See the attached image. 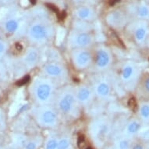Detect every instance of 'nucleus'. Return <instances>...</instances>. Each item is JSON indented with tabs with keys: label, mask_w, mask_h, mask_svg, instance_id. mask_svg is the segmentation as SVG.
I'll list each match as a JSON object with an SVG mask.
<instances>
[{
	"label": "nucleus",
	"mask_w": 149,
	"mask_h": 149,
	"mask_svg": "<svg viewBox=\"0 0 149 149\" xmlns=\"http://www.w3.org/2000/svg\"><path fill=\"white\" fill-rule=\"evenodd\" d=\"M31 93L37 104L50 105L55 98L56 85L50 78L38 77L32 84Z\"/></svg>",
	"instance_id": "f257e3e1"
},
{
	"label": "nucleus",
	"mask_w": 149,
	"mask_h": 149,
	"mask_svg": "<svg viewBox=\"0 0 149 149\" xmlns=\"http://www.w3.org/2000/svg\"><path fill=\"white\" fill-rule=\"evenodd\" d=\"M27 38L34 44H43L51 36V29L45 23L36 21L27 29Z\"/></svg>",
	"instance_id": "f03ea898"
},
{
	"label": "nucleus",
	"mask_w": 149,
	"mask_h": 149,
	"mask_svg": "<svg viewBox=\"0 0 149 149\" xmlns=\"http://www.w3.org/2000/svg\"><path fill=\"white\" fill-rule=\"evenodd\" d=\"M77 103L75 91L66 88L62 91L57 98V109L63 114L70 115L76 109Z\"/></svg>",
	"instance_id": "7ed1b4c3"
},
{
	"label": "nucleus",
	"mask_w": 149,
	"mask_h": 149,
	"mask_svg": "<svg viewBox=\"0 0 149 149\" xmlns=\"http://www.w3.org/2000/svg\"><path fill=\"white\" fill-rule=\"evenodd\" d=\"M34 116L38 124L44 127H53L58 123V114L50 105H40L34 111Z\"/></svg>",
	"instance_id": "20e7f679"
},
{
	"label": "nucleus",
	"mask_w": 149,
	"mask_h": 149,
	"mask_svg": "<svg viewBox=\"0 0 149 149\" xmlns=\"http://www.w3.org/2000/svg\"><path fill=\"white\" fill-rule=\"evenodd\" d=\"M111 131V124L105 118H98L91 125V133L93 139L98 144H103Z\"/></svg>",
	"instance_id": "39448f33"
},
{
	"label": "nucleus",
	"mask_w": 149,
	"mask_h": 149,
	"mask_svg": "<svg viewBox=\"0 0 149 149\" xmlns=\"http://www.w3.org/2000/svg\"><path fill=\"white\" fill-rule=\"evenodd\" d=\"M93 36L85 31L73 32L69 37L68 40L69 45L73 49H88L93 44Z\"/></svg>",
	"instance_id": "423d86ee"
},
{
	"label": "nucleus",
	"mask_w": 149,
	"mask_h": 149,
	"mask_svg": "<svg viewBox=\"0 0 149 149\" xmlns=\"http://www.w3.org/2000/svg\"><path fill=\"white\" fill-rule=\"evenodd\" d=\"M71 59L73 66L78 70H84L91 65L93 56L88 49H73L71 52Z\"/></svg>",
	"instance_id": "0eeeda50"
},
{
	"label": "nucleus",
	"mask_w": 149,
	"mask_h": 149,
	"mask_svg": "<svg viewBox=\"0 0 149 149\" xmlns=\"http://www.w3.org/2000/svg\"><path fill=\"white\" fill-rule=\"evenodd\" d=\"M95 63L96 69L99 71H104L110 67L113 63V54L107 47H99L95 52Z\"/></svg>",
	"instance_id": "6e6552de"
},
{
	"label": "nucleus",
	"mask_w": 149,
	"mask_h": 149,
	"mask_svg": "<svg viewBox=\"0 0 149 149\" xmlns=\"http://www.w3.org/2000/svg\"><path fill=\"white\" fill-rule=\"evenodd\" d=\"M42 70L48 78L63 79L66 77L67 74L65 66L56 62H50L46 63L43 66Z\"/></svg>",
	"instance_id": "1a4fd4ad"
},
{
	"label": "nucleus",
	"mask_w": 149,
	"mask_h": 149,
	"mask_svg": "<svg viewBox=\"0 0 149 149\" xmlns=\"http://www.w3.org/2000/svg\"><path fill=\"white\" fill-rule=\"evenodd\" d=\"M138 73V68L133 63H127L124 64L121 70L120 78L126 85H130L136 80Z\"/></svg>",
	"instance_id": "9d476101"
},
{
	"label": "nucleus",
	"mask_w": 149,
	"mask_h": 149,
	"mask_svg": "<svg viewBox=\"0 0 149 149\" xmlns=\"http://www.w3.org/2000/svg\"><path fill=\"white\" fill-rule=\"evenodd\" d=\"M75 95L77 102L82 105H88L93 101L94 91L87 85H81L75 90Z\"/></svg>",
	"instance_id": "9b49d317"
},
{
	"label": "nucleus",
	"mask_w": 149,
	"mask_h": 149,
	"mask_svg": "<svg viewBox=\"0 0 149 149\" xmlns=\"http://www.w3.org/2000/svg\"><path fill=\"white\" fill-rule=\"evenodd\" d=\"M106 21L112 27L121 28L127 24V17L125 13L120 10H116L108 15L106 17Z\"/></svg>",
	"instance_id": "f8f14e48"
},
{
	"label": "nucleus",
	"mask_w": 149,
	"mask_h": 149,
	"mask_svg": "<svg viewBox=\"0 0 149 149\" xmlns=\"http://www.w3.org/2000/svg\"><path fill=\"white\" fill-rule=\"evenodd\" d=\"M39 52L35 47H30L26 50L22 58L24 63L28 69L33 68L39 61Z\"/></svg>",
	"instance_id": "ddd939ff"
},
{
	"label": "nucleus",
	"mask_w": 149,
	"mask_h": 149,
	"mask_svg": "<svg viewBox=\"0 0 149 149\" xmlns=\"http://www.w3.org/2000/svg\"><path fill=\"white\" fill-rule=\"evenodd\" d=\"M149 35V27L146 23L141 22L136 26L134 31L135 42L138 45L144 44Z\"/></svg>",
	"instance_id": "4468645a"
},
{
	"label": "nucleus",
	"mask_w": 149,
	"mask_h": 149,
	"mask_svg": "<svg viewBox=\"0 0 149 149\" xmlns=\"http://www.w3.org/2000/svg\"><path fill=\"white\" fill-rule=\"evenodd\" d=\"M111 84L107 80H101L96 83L95 86L94 93L98 96L99 98L102 99H106L110 96L111 94Z\"/></svg>",
	"instance_id": "2eb2a0df"
},
{
	"label": "nucleus",
	"mask_w": 149,
	"mask_h": 149,
	"mask_svg": "<svg viewBox=\"0 0 149 149\" xmlns=\"http://www.w3.org/2000/svg\"><path fill=\"white\" fill-rule=\"evenodd\" d=\"M141 128V121L137 119H132L127 123L125 128V133L129 136H134L140 132Z\"/></svg>",
	"instance_id": "dca6fc26"
},
{
	"label": "nucleus",
	"mask_w": 149,
	"mask_h": 149,
	"mask_svg": "<svg viewBox=\"0 0 149 149\" xmlns=\"http://www.w3.org/2000/svg\"><path fill=\"white\" fill-rule=\"evenodd\" d=\"M76 16L81 20H91L95 17V12L88 6H81L76 10Z\"/></svg>",
	"instance_id": "f3484780"
},
{
	"label": "nucleus",
	"mask_w": 149,
	"mask_h": 149,
	"mask_svg": "<svg viewBox=\"0 0 149 149\" xmlns=\"http://www.w3.org/2000/svg\"><path fill=\"white\" fill-rule=\"evenodd\" d=\"M140 119L144 123H149V102H141L138 106Z\"/></svg>",
	"instance_id": "a211bd4d"
},
{
	"label": "nucleus",
	"mask_w": 149,
	"mask_h": 149,
	"mask_svg": "<svg viewBox=\"0 0 149 149\" xmlns=\"http://www.w3.org/2000/svg\"><path fill=\"white\" fill-rule=\"evenodd\" d=\"M139 89L142 95L149 97V73L142 76L139 82Z\"/></svg>",
	"instance_id": "6ab92c4d"
},
{
	"label": "nucleus",
	"mask_w": 149,
	"mask_h": 149,
	"mask_svg": "<svg viewBox=\"0 0 149 149\" xmlns=\"http://www.w3.org/2000/svg\"><path fill=\"white\" fill-rule=\"evenodd\" d=\"M137 15L141 19L149 20V6L145 3L138 6L137 8Z\"/></svg>",
	"instance_id": "aec40b11"
},
{
	"label": "nucleus",
	"mask_w": 149,
	"mask_h": 149,
	"mask_svg": "<svg viewBox=\"0 0 149 149\" xmlns=\"http://www.w3.org/2000/svg\"><path fill=\"white\" fill-rule=\"evenodd\" d=\"M4 28H5L6 31L8 32V33L13 34L19 28V23L14 19H10L5 23Z\"/></svg>",
	"instance_id": "412c9836"
},
{
	"label": "nucleus",
	"mask_w": 149,
	"mask_h": 149,
	"mask_svg": "<svg viewBox=\"0 0 149 149\" xmlns=\"http://www.w3.org/2000/svg\"><path fill=\"white\" fill-rule=\"evenodd\" d=\"M131 144L127 138H120L116 142V149H130Z\"/></svg>",
	"instance_id": "4be33fe9"
},
{
	"label": "nucleus",
	"mask_w": 149,
	"mask_h": 149,
	"mask_svg": "<svg viewBox=\"0 0 149 149\" xmlns=\"http://www.w3.org/2000/svg\"><path fill=\"white\" fill-rule=\"evenodd\" d=\"M70 147V141L67 137H62L58 141L57 149H69Z\"/></svg>",
	"instance_id": "5701e85b"
},
{
	"label": "nucleus",
	"mask_w": 149,
	"mask_h": 149,
	"mask_svg": "<svg viewBox=\"0 0 149 149\" xmlns=\"http://www.w3.org/2000/svg\"><path fill=\"white\" fill-rule=\"evenodd\" d=\"M58 140L55 137H49L45 143V149H57Z\"/></svg>",
	"instance_id": "b1692460"
},
{
	"label": "nucleus",
	"mask_w": 149,
	"mask_h": 149,
	"mask_svg": "<svg viewBox=\"0 0 149 149\" xmlns=\"http://www.w3.org/2000/svg\"><path fill=\"white\" fill-rule=\"evenodd\" d=\"M7 44L6 42H3L2 40H0V59L5 55L7 50Z\"/></svg>",
	"instance_id": "393cba45"
},
{
	"label": "nucleus",
	"mask_w": 149,
	"mask_h": 149,
	"mask_svg": "<svg viewBox=\"0 0 149 149\" xmlns=\"http://www.w3.org/2000/svg\"><path fill=\"white\" fill-rule=\"evenodd\" d=\"M77 144L80 148H83L84 145H85V138L83 135H80L77 139Z\"/></svg>",
	"instance_id": "a878e982"
},
{
	"label": "nucleus",
	"mask_w": 149,
	"mask_h": 149,
	"mask_svg": "<svg viewBox=\"0 0 149 149\" xmlns=\"http://www.w3.org/2000/svg\"><path fill=\"white\" fill-rule=\"evenodd\" d=\"M38 148V144L36 141H31L28 142L26 145L25 149H37Z\"/></svg>",
	"instance_id": "bb28decb"
},
{
	"label": "nucleus",
	"mask_w": 149,
	"mask_h": 149,
	"mask_svg": "<svg viewBox=\"0 0 149 149\" xmlns=\"http://www.w3.org/2000/svg\"><path fill=\"white\" fill-rule=\"evenodd\" d=\"M30 80V77L28 76L25 77H24V78H22L21 80H20V81H17V85H24V84H27L28 81H29Z\"/></svg>",
	"instance_id": "cd10ccee"
},
{
	"label": "nucleus",
	"mask_w": 149,
	"mask_h": 149,
	"mask_svg": "<svg viewBox=\"0 0 149 149\" xmlns=\"http://www.w3.org/2000/svg\"><path fill=\"white\" fill-rule=\"evenodd\" d=\"M130 149H145L144 148V145L141 143H135L133 145H131Z\"/></svg>",
	"instance_id": "c85d7f7f"
},
{
	"label": "nucleus",
	"mask_w": 149,
	"mask_h": 149,
	"mask_svg": "<svg viewBox=\"0 0 149 149\" xmlns=\"http://www.w3.org/2000/svg\"><path fill=\"white\" fill-rule=\"evenodd\" d=\"M146 149H149V144H148V147H147Z\"/></svg>",
	"instance_id": "c756f323"
},
{
	"label": "nucleus",
	"mask_w": 149,
	"mask_h": 149,
	"mask_svg": "<svg viewBox=\"0 0 149 149\" xmlns=\"http://www.w3.org/2000/svg\"><path fill=\"white\" fill-rule=\"evenodd\" d=\"M148 37H149V36H148Z\"/></svg>",
	"instance_id": "7c9ffc66"
}]
</instances>
